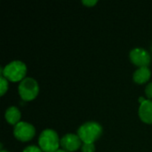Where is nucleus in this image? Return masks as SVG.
Segmentation results:
<instances>
[{"instance_id": "3", "label": "nucleus", "mask_w": 152, "mask_h": 152, "mask_svg": "<svg viewBox=\"0 0 152 152\" xmlns=\"http://www.w3.org/2000/svg\"><path fill=\"white\" fill-rule=\"evenodd\" d=\"M38 143L40 149L44 152H56L61 145L58 134L52 129H46L43 131L39 136Z\"/></svg>"}, {"instance_id": "9", "label": "nucleus", "mask_w": 152, "mask_h": 152, "mask_svg": "<svg viewBox=\"0 0 152 152\" xmlns=\"http://www.w3.org/2000/svg\"><path fill=\"white\" fill-rule=\"evenodd\" d=\"M151 73L148 67L139 68L134 74V81L137 84H144L151 78Z\"/></svg>"}, {"instance_id": "14", "label": "nucleus", "mask_w": 152, "mask_h": 152, "mask_svg": "<svg viewBox=\"0 0 152 152\" xmlns=\"http://www.w3.org/2000/svg\"><path fill=\"white\" fill-rule=\"evenodd\" d=\"M145 94L147 95V97L149 99H152V82L150 83L147 86H146V89H145Z\"/></svg>"}, {"instance_id": "17", "label": "nucleus", "mask_w": 152, "mask_h": 152, "mask_svg": "<svg viewBox=\"0 0 152 152\" xmlns=\"http://www.w3.org/2000/svg\"><path fill=\"white\" fill-rule=\"evenodd\" d=\"M56 152H68V151H64V150H58Z\"/></svg>"}, {"instance_id": "16", "label": "nucleus", "mask_w": 152, "mask_h": 152, "mask_svg": "<svg viewBox=\"0 0 152 152\" xmlns=\"http://www.w3.org/2000/svg\"><path fill=\"white\" fill-rule=\"evenodd\" d=\"M139 102H140V103L142 104V102H145V99H144L143 97H140V98H139Z\"/></svg>"}, {"instance_id": "15", "label": "nucleus", "mask_w": 152, "mask_h": 152, "mask_svg": "<svg viewBox=\"0 0 152 152\" xmlns=\"http://www.w3.org/2000/svg\"><path fill=\"white\" fill-rule=\"evenodd\" d=\"M83 4H85L86 6H88V7H92L94 5H95L97 4V1L96 0H84L83 2Z\"/></svg>"}, {"instance_id": "2", "label": "nucleus", "mask_w": 152, "mask_h": 152, "mask_svg": "<svg viewBox=\"0 0 152 152\" xmlns=\"http://www.w3.org/2000/svg\"><path fill=\"white\" fill-rule=\"evenodd\" d=\"M102 133V128L100 124L96 122H87L82 125L78 131L77 135L84 143H94Z\"/></svg>"}, {"instance_id": "8", "label": "nucleus", "mask_w": 152, "mask_h": 152, "mask_svg": "<svg viewBox=\"0 0 152 152\" xmlns=\"http://www.w3.org/2000/svg\"><path fill=\"white\" fill-rule=\"evenodd\" d=\"M139 116L142 121L146 124H152V101L145 100L139 108Z\"/></svg>"}, {"instance_id": "6", "label": "nucleus", "mask_w": 152, "mask_h": 152, "mask_svg": "<svg viewBox=\"0 0 152 152\" xmlns=\"http://www.w3.org/2000/svg\"><path fill=\"white\" fill-rule=\"evenodd\" d=\"M130 60L134 65L140 68L148 67L151 62V56L145 49L135 48L130 53Z\"/></svg>"}, {"instance_id": "4", "label": "nucleus", "mask_w": 152, "mask_h": 152, "mask_svg": "<svg viewBox=\"0 0 152 152\" xmlns=\"http://www.w3.org/2000/svg\"><path fill=\"white\" fill-rule=\"evenodd\" d=\"M39 92L37 82L32 77L24 78L19 85V94L23 101L29 102L34 100Z\"/></svg>"}, {"instance_id": "10", "label": "nucleus", "mask_w": 152, "mask_h": 152, "mask_svg": "<svg viewBox=\"0 0 152 152\" xmlns=\"http://www.w3.org/2000/svg\"><path fill=\"white\" fill-rule=\"evenodd\" d=\"M20 112L16 107H10L5 111V119L11 125H17L20 123Z\"/></svg>"}, {"instance_id": "13", "label": "nucleus", "mask_w": 152, "mask_h": 152, "mask_svg": "<svg viewBox=\"0 0 152 152\" xmlns=\"http://www.w3.org/2000/svg\"><path fill=\"white\" fill-rule=\"evenodd\" d=\"M23 152H44L40 148L37 147V146H28L27 147Z\"/></svg>"}, {"instance_id": "5", "label": "nucleus", "mask_w": 152, "mask_h": 152, "mask_svg": "<svg viewBox=\"0 0 152 152\" xmlns=\"http://www.w3.org/2000/svg\"><path fill=\"white\" fill-rule=\"evenodd\" d=\"M36 134L35 127L26 122L18 123L13 130L14 137L20 142H28L30 141Z\"/></svg>"}, {"instance_id": "18", "label": "nucleus", "mask_w": 152, "mask_h": 152, "mask_svg": "<svg viewBox=\"0 0 152 152\" xmlns=\"http://www.w3.org/2000/svg\"><path fill=\"white\" fill-rule=\"evenodd\" d=\"M1 152H8V151H4V150H2V151H1Z\"/></svg>"}, {"instance_id": "1", "label": "nucleus", "mask_w": 152, "mask_h": 152, "mask_svg": "<svg viewBox=\"0 0 152 152\" xmlns=\"http://www.w3.org/2000/svg\"><path fill=\"white\" fill-rule=\"evenodd\" d=\"M27 73L26 65L20 61H13L1 69V76L12 82L22 81Z\"/></svg>"}, {"instance_id": "11", "label": "nucleus", "mask_w": 152, "mask_h": 152, "mask_svg": "<svg viewBox=\"0 0 152 152\" xmlns=\"http://www.w3.org/2000/svg\"><path fill=\"white\" fill-rule=\"evenodd\" d=\"M0 89H1L0 94L2 96L5 94V92L8 89V82H7V79L4 77H3V76H1V77H0Z\"/></svg>"}, {"instance_id": "7", "label": "nucleus", "mask_w": 152, "mask_h": 152, "mask_svg": "<svg viewBox=\"0 0 152 152\" xmlns=\"http://www.w3.org/2000/svg\"><path fill=\"white\" fill-rule=\"evenodd\" d=\"M82 141L78 135L69 134L61 139V146L64 151L68 152L76 151L81 146Z\"/></svg>"}, {"instance_id": "12", "label": "nucleus", "mask_w": 152, "mask_h": 152, "mask_svg": "<svg viewBox=\"0 0 152 152\" xmlns=\"http://www.w3.org/2000/svg\"><path fill=\"white\" fill-rule=\"evenodd\" d=\"M95 147L94 143H84L82 146V152H94Z\"/></svg>"}]
</instances>
